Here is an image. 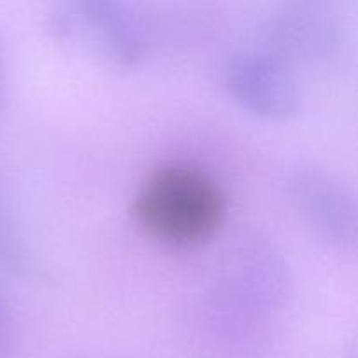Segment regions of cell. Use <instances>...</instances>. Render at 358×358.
<instances>
[{
  "label": "cell",
  "instance_id": "obj_3",
  "mask_svg": "<svg viewBox=\"0 0 358 358\" xmlns=\"http://www.w3.org/2000/svg\"><path fill=\"white\" fill-rule=\"evenodd\" d=\"M222 84L236 103L262 117L289 119L301 108L299 70L259 44L224 62Z\"/></svg>",
  "mask_w": 358,
  "mask_h": 358
},
{
  "label": "cell",
  "instance_id": "obj_6",
  "mask_svg": "<svg viewBox=\"0 0 358 358\" xmlns=\"http://www.w3.org/2000/svg\"><path fill=\"white\" fill-rule=\"evenodd\" d=\"M13 313H10L7 297L3 296L2 289H0V358H9L10 348H13Z\"/></svg>",
  "mask_w": 358,
  "mask_h": 358
},
{
  "label": "cell",
  "instance_id": "obj_4",
  "mask_svg": "<svg viewBox=\"0 0 358 358\" xmlns=\"http://www.w3.org/2000/svg\"><path fill=\"white\" fill-rule=\"evenodd\" d=\"M345 27L329 2H290L276 7L259 28V45L299 70L331 62L343 45Z\"/></svg>",
  "mask_w": 358,
  "mask_h": 358
},
{
  "label": "cell",
  "instance_id": "obj_2",
  "mask_svg": "<svg viewBox=\"0 0 358 358\" xmlns=\"http://www.w3.org/2000/svg\"><path fill=\"white\" fill-rule=\"evenodd\" d=\"M45 30L69 51L114 69L138 65L150 45L145 20L128 3L112 0L52 3Z\"/></svg>",
  "mask_w": 358,
  "mask_h": 358
},
{
  "label": "cell",
  "instance_id": "obj_1",
  "mask_svg": "<svg viewBox=\"0 0 358 358\" xmlns=\"http://www.w3.org/2000/svg\"><path fill=\"white\" fill-rule=\"evenodd\" d=\"M131 213L140 229L170 247H199L222 227L227 198L210 171L187 161L154 168L133 198Z\"/></svg>",
  "mask_w": 358,
  "mask_h": 358
},
{
  "label": "cell",
  "instance_id": "obj_5",
  "mask_svg": "<svg viewBox=\"0 0 358 358\" xmlns=\"http://www.w3.org/2000/svg\"><path fill=\"white\" fill-rule=\"evenodd\" d=\"M306 222L329 243L350 248L357 241V205L350 189L322 170H303L290 184Z\"/></svg>",
  "mask_w": 358,
  "mask_h": 358
},
{
  "label": "cell",
  "instance_id": "obj_7",
  "mask_svg": "<svg viewBox=\"0 0 358 358\" xmlns=\"http://www.w3.org/2000/svg\"><path fill=\"white\" fill-rule=\"evenodd\" d=\"M6 90H7V63H6V48H3V38L0 34V110L6 101Z\"/></svg>",
  "mask_w": 358,
  "mask_h": 358
}]
</instances>
